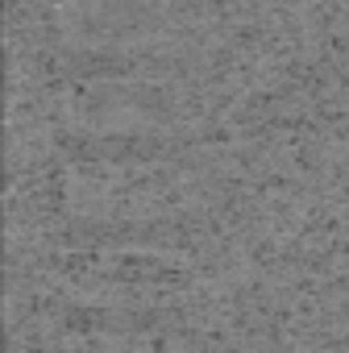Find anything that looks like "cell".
Segmentation results:
<instances>
[{"label": "cell", "instance_id": "1", "mask_svg": "<svg viewBox=\"0 0 349 353\" xmlns=\"http://www.w3.org/2000/svg\"><path fill=\"white\" fill-rule=\"evenodd\" d=\"M100 13H104L108 21H100V17L83 13V17L75 21V34L117 38V34H150V30L158 26V13H154L150 5H100Z\"/></svg>", "mask_w": 349, "mask_h": 353}]
</instances>
